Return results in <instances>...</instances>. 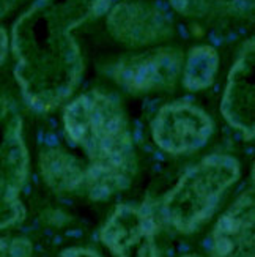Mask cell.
<instances>
[{
  "label": "cell",
  "instance_id": "6da1fadb",
  "mask_svg": "<svg viewBox=\"0 0 255 257\" xmlns=\"http://www.w3.org/2000/svg\"><path fill=\"white\" fill-rule=\"evenodd\" d=\"M109 8L110 0H35L18 18L11 32L15 76L32 109L48 112L71 96L84 71L73 32Z\"/></svg>",
  "mask_w": 255,
  "mask_h": 257
},
{
  "label": "cell",
  "instance_id": "7a4b0ae2",
  "mask_svg": "<svg viewBox=\"0 0 255 257\" xmlns=\"http://www.w3.org/2000/svg\"><path fill=\"white\" fill-rule=\"evenodd\" d=\"M63 125L68 139L87 158L84 188L95 200L126 189L137 163L123 109L104 92H87L65 107Z\"/></svg>",
  "mask_w": 255,
  "mask_h": 257
},
{
  "label": "cell",
  "instance_id": "3957f363",
  "mask_svg": "<svg viewBox=\"0 0 255 257\" xmlns=\"http://www.w3.org/2000/svg\"><path fill=\"white\" fill-rule=\"evenodd\" d=\"M239 163L228 155H211L187 169L162 197L161 215L180 233H191L213 216L239 177Z\"/></svg>",
  "mask_w": 255,
  "mask_h": 257
},
{
  "label": "cell",
  "instance_id": "277c9868",
  "mask_svg": "<svg viewBox=\"0 0 255 257\" xmlns=\"http://www.w3.org/2000/svg\"><path fill=\"white\" fill-rule=\"evenodd\" d=\"M29 153L16 106L0 98V230L24 218L21 189L27 177Z\"/></svg>",
  "mask_w": 255,
  "mask_h": 257
},
{
  "label": "cell",
  "instance_id": "5b68a950",
  "mask_svg": "<svg viewBox=\"0 0 255 257\" xmlns=\"http://www.w3.org/2000/svg\"><path fill=\"white\" fill-rule=\"evenodd\" d=\"M213 120L191 103L176 101L159 109L151 123V134L159 149L170 155L191 153L211 138Z\"/></svg>",
  "mask_w": 255,
  "mask_h": 257
},
{
  "label": "cell",
  "instance_id": "8992f818",
  "mask_svg": "<svg viewBox=\"0 0 255 257\" xmlns=\"http://www.w3.org/2000/svg\"><path fill=\"white\" fill-rule=\"evenodd\" d=\"M158 224L143 205H118L101 229V241L114 257H159Z\"/></svg>",
  "mask_w": 255,
  "mask_h": 257
},
{
  "label": "cell",
  "instance_id": "52a82bcc",
  "mask_svg": "<svg viewBox=\"0 0 255 257\" xmlns=\"http://www.w3.org/2000/svg\"><path fill=\"white\" fill-rule=\"evenodd\" d=\"M183 68V55L158 48L121 59L112 71L115 82L129 93H148L173 87Z\"/></svg>",
  "mask_w": 255,
  "mask_h": 257
},
{
  "label": "cell",
  "instance_id": "ba28073f",
  "mask_svg": "<svg viewBox=\"0 0 255 257\" xmlns=\"http://www.w3.org/2000/svg\"><path fill=\"white\" fill-rule=\"evenodd\" d=\"M255 44L244 43L236 62L228 73L227 85L220 101V112L246 139L252 141L255 133Z\"/></svg>",
  "mask_w": 255,
  "mask_h": 257
},
{
  "label": "cell",
  "instance_id": "9c48e42d",
  "mask_svg": "<svg viewBox=\"0 0 255 257\" xmlns=\"http://www.w3.org/2000/svg\"><path fill=\"white\" fill-rule=\"evenodd\" d=\"M213 257H255V202L253 189L242 191L211 232Z\"/></svg>",
  "mask_w": 255,
  "mask_h": 257
},
{
  "label": "cell",
  "instance_id": "30bf717a",
  "mask_svg": "<svg viewBox=\"0 0 255 257\" xmlns=\"http://www.w3.org/2000/svg\"><path fill=\"white\" fill-rule=\"evenodd\" d=\"M107 27L112 37L126 46H148L170 35L172 26L158 8L140 2H123L110 8Z\"/></svg>",
  "mask_w": 255,
  "mask_h": 257
},
{
  "label": "cell",
  "instance_id": "8fae6325",
  "mask_svg": "<svg viewBox=\"0 0 255 257\" xmlns=\"http://www.w3.org/2000/svg\"><path fill=\"white\" fill-rule=\"evenodd\" d=\"M40 171L44 183L55 193H74L84 188L85 166L60 147L48 149L40 155Z\"/></svg>",
  "mask_w": 255,
  "mask_h": 257
},
{
  "label": "cell",
  "instance_id": "7c38bea8",
  "mask_svg": "<svg viewBox=\"0 0 255 257\" xmlns=\"http://www.w3.org/2000/svg\"><path fill=\"white\" fill-rule=\"evenodd\" d=\"M219 68V55L213 46L202 44L187 54L183 66V85L191 92L205 90L214 82Z\"/></svg>",
  "mask_w": 255,
  "mask_h": 257
},
{
  "label": "cell",
  "instance_id": "4fadbf2b",
  "mask_svg": "<svg viewBox=\"0 0 255 257\" xmlns=\"http://www.w3.org/2000/svg\"><path fill=\"white\" fill-rule=\"evenodd\" d=\"M32 246L24 238L0 237V257H30Z\"/></svg>",
  "mask_w": 255,
  "mask_h": 257
},
{
  "label": "cell",
  "instance_id": "5bb4252c",
  "mask_svg": "<svg viewBox=\"0 0 255 257\" xmlns=\"http://www.w3.org/2000/svg\"><path fill=\"white\" fill-rule=\"evenodd\" d=\"M172 7L184 16H202L206 13L209 0H170Z\"/></svg>",
  "mask_w": 255,
  "mask_h": 257
},
{
  "label": "cell",
  "instance_id": "9a60e30c",
  "mask_svg": "<svg viewBox=\"0 0 255 257\" xmlns=\"http://www.w3.org/2000/svg\"><path fill=\"white\" fill-rule=\"evenodd\" d=\"M62 257H99V254L88 248H68L62 252Z\"/></svg>",
  "mask_w": 255,
  "mask_h": 257
},
{
  "label": "cell",
  "instance_id": "2e32d148",
  "mask_svg": "<svg viewBox=\"0 0 255 257\" xmlns=\"http://www.w3.org/2000/svg\"><path fill=\"white\" fill-rule=\"evenodd\" d=\"M19 2H22V0H0V18L8 15L10 11H13Z\"/></svg>",
  "mask_w": 255,
  "mask_h": 257
},
{
  "label": "cell",
  "instance_id": "e0dca14e",
  "mask_svg": "<svg viewBox=\"0 0 255 257\" xmlns=\"http://www.w3.org/2000/svg\"><path fill=\"white\" fill-rule=\"evenodd\" d=\"M7 52H8V37L5 30L0 27V65L4 63L5 57H7Z\"/></svg>",
  "mask_w": 255,
  "mask_h": 257
},
{
  "label": "cell",
  "instance_id": "ac0fdd59",
  "mask_svg": "<svg viewBox=\"0 0 255 257\" xmlns=\"http://www.w3.org/2000/svg\"><path fill=\"white\" fill-rule=\"evenodd\" d=\"M235 5L238 7H242V8H247V7H252V2L253 0H231Z\"/></svg>",
  "mask_w": 255,
  "mask_h": 257
},
{
  "label": "cell",
  "instance_id": "d6986e66",
  "mask_svg": "<svg viewBox=\"0 0 255 257\" xmlns=\"http://www.w3.org/2000/svg\"><path fill=\"white\" fill-rule=\"evenodd\" d=\"M181 257H198V255H194V254H186V255H181Z\"/></svg>",
  "mask_w": 255,
  "mask_h": 257
}]
</instances>
